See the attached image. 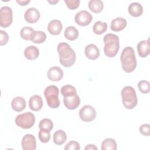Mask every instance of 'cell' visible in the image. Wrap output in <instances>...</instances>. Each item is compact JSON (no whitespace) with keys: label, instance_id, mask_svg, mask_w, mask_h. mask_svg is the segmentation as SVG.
Masks as SVG:
<instances>
[{"label":"cell","instance_id":"29","mask_svg":"<svg viewBox=\"0 0 150 150\" xmlns=\"http://www.w3.org/2000/svg\"><path fill=\"white\" fill-rule=\"evenodd\" d=\"M34 31L35 30L31 27H29V26L23 27L21 30V32H20L21 37L26 40H30L31 36Z\"/></svg>","mask_w":150,"mask_h":150},{"label":"cell","instance_id":"31","mask_svg":"<svg viewBox=\"0 0 150 150\" xmlns=\"http://www.w3.org/2000/svg\"><path fill=\"white\" fill-rule=\"evenodd\" d=\"M38 137L40 142H42V143H46L50 140V131L47 129H41L39 130Z\"/></svg>","mask_w":150,"mask_h":150},{"label":"cell","instance_id":"9","mask_svg":"<svg viewBox=\"0 0 150 150\" xmlns=\"http://www.w3.org/2000/svg\"><path fill=\"white\" fill-rule=\"evenodd\" d=\"M93 16L88 11L82 10L77 13L75 16L74 21L76 23L81 26L88 25L92 21Z\"/></svg>","mask_w":150,"mask_h":150},{"label":"cell","instance_id":"19","mask_svg":"<svg viewBox=\"0 0 150 150\" xmlns=\"http://www.w3.org/2000/svg\"><path fill=\"white\" fill-rule=\"evenodd\" d=\"M26 105L25 100L22 97H15L11 102L12 109L16 112H21L25 110Z\"/></svg>","mask_w":150,"mask_h":150},{"label":"cell","instance_id":"38","mask_svg":"<svg viewBox=\"0 0 150 150\" xmlns=\"http://www.w3.org/2000/svg\"><path fill=\"white\" fill-rule=\"evenodd\" d=\"M84 149H88V150H97V147L95 145L93 144H88L85 148Z\"/></svg>","mask_w":150,"mask_h":150},{"label":"cell","instance_id":"2","mask_svg":"<svg viewBox=\"0 0 150 150\" xmlns=\"http://www.w3.org/2000/svg\"><path fill=\"white\" fill-rule=\"evenodd\" d=\"M121 66L123 70L127 73L132 72L137 67V59L132 47H125L120 56Z\"/></svg>","mask_w":150,"mask_h":150},{"label":"cell","instance_id":"18","mask_svg":"<svg viewBox=\"0 0 150 150\" xmlns=\"http://www.w3.org/2000/svg\"><path fill=\"white\" fill-rule=\"evenodd\" d=\"M138 54L141 57H146L150 53L149 40L140 41L137 45Z\"/></svg>","mask_w":150,"mask_h":150},{"label":"cell","instance_id":"22","mask_svg":"<svg viewBox=\"0 0 150 150\" xmlns=\"http://www.w3.org/2000/svg\"><path fill=\"white\" fill-rule=\"evenodd\" d=\"M46 39L45 33L41 30H35L30 38V40L34 43H42Z\"/></svg>","mask_w":150,"mask_h":150},{"label":"cell","instance_id":"35","mask_svg":"<svg viewBox=\"0 0 150 150\" xmlns=\"http://www.w3.org/2000/svg\"><path fill=\"white\" fill-rule=\"evenodd\" d=\"M139 132L144 136H149L150 135V125L148 124H144L139 127Z\"/></svg>","mask_w":150,"mask_h":150},{"label":"cell","instance_id":"39","mask_svg":"<svg viewBox=\"0 0 150 150\" xmlns=\"http://www.w3.org/2000/svg\"><path fill=\"white\" fill-rule=\"evenodd\" d=\"M47 2H48L49 3H50V4H52V5H54L55 4L57 3V2H59V1H58V0H57V1L54 0V1H47Z\"/></svg>","mask_w":150,"mask_h":150},{"label":"cell","instance_id":"6","mask_svg":"<svg viewBox=\"0 0 150 150\" xmlns=\"http://www.w3.org/2000/svg\"><path fill=\"white\" fill-rule=\"evenodd\" d=\"M35 122V115L30 112H26L18 115L15 118L16 125L23 129L32 128Z\"/></svg>","mask_w":150,"mask_h":150},{"label":"cell","instance_id":"20","mask_svg":"<svg viewBox=\"0 0 150 150\" xmlns=\"http://www.w3.org/2000/svg\"><path fill=\"white\" fill-rule=\"evenodd\" d=\"M39 55V50L38 48L35 46H29L25 49L24 56L29 60H33L37 59Z\"/></svg>","mask_w":150,"mask_h":150},{"label":"cell","instance_id":"5","mask_svg":"<svg viewBox=\"0 0 150 150\" xmlns=\"http://www.w3.org/2000/svg\"><path fill=\"white\" fill-rule=\"evenodd\" d=\"M59 88L54 85L47 86L45 91L44 95L46 97L48 106L52 108H57L60 105V100L59 98Z\"/></svg>","mask_w":150,"mask_h":150},{"label":"cell","instance_id":"14","mask_svg":"<svg viewBox=\"0 0 150 150\" xmlns=\"http://www.w3.org/2000/svg\"><path fill=\"white\" fill-rule=\"evenodd\" d=\"M86 56L90 60H96L100 56V50L94 44H89L85 48Z\"/></svg>","mask_w":150,"mask_h":150},{"label":"cell","instance_id":"23","mask_svg":"<svg viewBox=\"0 0 150 150\" xmlns=\"http://www.w3.org/2000/svg\"><path fill=\"white\" fill-rule=\"evenodd\" d=\"M88 6L90 11L96 13L101 12L104 8L103 2L101 0H91L88 2Z\"/></svg>","mask_w":150,"mask_h":150},{"label":"cell","instance_id":"33","mask_svg":"<svg viewBox=\"0 0 150 150\" xmlns=\"http://www.w3.org/2000/svg\"><path fill=\"white\" fill-rule=\"evenodd\" d=\"M68 8L71 10H74L77 9L80 5V1L79 0H64Z\"/></svg>","mask_w":150,"mask_h":150},{"label":"cell","instance_id":"13","mask_svg":"<svg viewBox=\"0 0 150 150\" xmlns=\"http://www.w3.org/2000/svg\"><path fill=\"white\" fill-rule=\"evenodd\" d=\"M48 79L53 81H60L63 77V70L57 66L50 67L47 73Z\"/></svg>","mask_w":150,"mask_h":150},{"label":"cell","instance_id":"15","mask_svg":"<svg viewBox=\"0 0 150 150\" xmlns=\"http://www.w3.org/2000/svg\"><path fill=\"white\" fill-rule=\"evenodd\" d=\"M63 28L62 22L59 20L53 19L47 25L48 32L52 35H59Z\"/></svg>","mask_w":150,"mask_h":150},{"label":"cell","instance_id":"27","mask_svg":"<svg viewBox=\"0 0 150 150\" xmlns=\"http://www.w3.org/2000/svg\"><path fill=\"white\" fill-rule=\"evenodd\" d=\"M107 29V24L106 22L97 21L93 27V32L96 35H101Z\"/></svg>","mask_w":150,"mask_h":150},{"label":"cell","instance_id":"32","mask_svg":"<svg viewBox=\"0 0 150 150\" xmlns=\"http://www.w3.org/2000/svg\"><path fill=\"white\" fill-rule=\"evenodd\" d=\"M138 87L140 92L143 94L148 93L150 91L149 82L146 80H141L138 83Z\"/></svg>","mask_w":150,"mask_h":150},{"label":"cell","instance_id":"25","mask_svg":"<svg viewBox=\"0 0 150 150\" xmlns=\"http://www.w3.org/2000/svg\"><path fill=\"white\" fill-rule=\"evenodd\" d=\"M64 35L69 40H74L79 36V31L74 26H68L64 30Z\"/></svg>","mask_w":150,"mask_h":150},{"label":"cell","instance_id":"21","mask_svg":"<svg viewBox=\"0 0 150 150\" xmlns=\"http://www.w3.org/2000/svg\"><path fill=\"white\" fill-rule=\"evenodd\" d=\"M129 13L134 17L140 16L143 12L142 6L138 2L131 3L128 6Z\"/></svg>","mask_w":150,"mask_h":150},{"label":"cell","instance_id":"16","mask_svg":"<svg viewBox=\"0 0 150 150\" xmlns=\"http://www.w3.org/2000/svg\"><path fill=\"white\" fill-rule=\"evenodd\" d=\"M43 100L39 95H33L29 101V106L30 110L34 111H38L42 109L43 107Z\"/></svg>","mask_w":150,"mask_h":150},{"label":"cell","instance_id":"17","mask_svg":"<svg viewBox=\"0 0 150 150\" xmlns=\"http://www.w3.org/2000/svg\"><path fill=\"white\" fill-rule=\"evenodd\" d=\"M127 22L123 18H116L114 19L110 25V28L112 31L119 32L123 30L127 26Z\"/></svg>","mask_w":150,"mask_h":150},{"label":"cell","instance_id":"8","mask_svg":"<svg viewBox=\"0 0 150 150\" xmlns=\"http://www.w3.org/2000/svg\"><path fill=\"white\" fill-rule=\"evenodd\" d=\"M96 111L90 105L83 106L79 111V116L81 120L84 122H91L96 117Z\"/></svg>","mask_w":150,"mask_h":150},{"label":"cell","instance_id":"4","mask_svg":"<svg viewBox=\"0 0 150 150\" xmlns=\"http://www.w3.org/2000/svg\"><path fill=\"white\" fill-rule=\"evenodd\" d=\"M122 104L127 109H132L138 103V99L135 89L131 86L124 87L121 92Z\"/></svg>","mask_w":150,"mask_h":150},{"label":"cell","instance_id":"11","mask_svg":"<svg viewBox=\"0 0 150 150\" xmlns=\"http://www.w3.org/2000/svg\"><path fill=\"white\" fill-rule=\"evenodd\" d=\"M63 103L64 106L69 110H73L76 109L80 104L79 96L76 94L72 96L64 97Z\"/></svg>","mask_w":150,"mask_h":150},{"label":"cell","instance_id":"24","mask_svg":"<svg viewBox=\"0 0 150 150\" xmlns=\"http://www.w3.org/2000/svg\"><path fill=\"white\" fill-rule=\"evenodd\" d=\"M66 134L63 130H57L53 134V142L56 145H62L66 142Z\"/></svg>","mask_w":150,"mask_h":150},{"label":"cell","instance_id":"7","mask_svg":"<svg viewBox=\"0 0 150 150\" xmlns=\"http://www.w3.org/2000/svg\"><path fill=\"white\" fill-rule=\"evenodd\" d=\"M13 21L12 9L9 6H3L0 10V26L2 28L9 26Z\"/></svg>","mask_w":150,"mask_h":150},{"label":"cell","instance_id":"30","mask_svg":"<svg viewBox=\"0 0 150 150\" xmlns=\"http://www.w3.org/2000/svg\"><path fill=\"white\" fill-rule=\"evenodd\" d=\"M39 128L40 129H47L48 131H52L53 128V124L51 120L49 118L42 119L39 124Z\"/></svg>","mask_w":150,"mask_h":150},{"label":"cell","instance_id":"1","mask_svg":"<svg viewBox=\"0 0 150 150\" xmlns=\"http://www.w3.org/2000/svg\"><path fill=\"white\" fill-rule=\"evenodd\" d=\"M60 64L65 67H71L75 63L76 56L74 50L66 42L59 43L57 47Z\"/></svg>","mask_w":150,"mask_h":150},{"label":"cell","instance_id":"3","mask_svg":"<svg viewBox=\"0 0 150 150\" xmlns=\"http://www.w3.org/2000/svg\"><path fill=\"white\" fill-rule=\"evenodd\" d=\"M104 52L108 57H115L120 49V40L117 35L108 33L104 36Z\"/></svg>","mask_w":150,"mask_h":150},{"label":"cell","instance_id":"37","mask_svg":"<svg viewBox=\"0 0 150 150\" xmlns=\"http://www.w3.org/2000/svg\"><path fill=\"white\" fill-rule=\"evenodd\" d=\"M30 2V0H25V1L16 0V2H17L19 5H20L21 6H26V5H27Z\"/></svg>","mask_w":150,"mask_h":150},{"label":"cell","instance_id":"12","mask_svg":"<svg viewBox=\"0 0 150 150\" xmlns=\"http://www.w3.org/2000/svg\"><path fill=\"white\" fill-rule=\"evenodd\" d=\"M40 17V12L35 8H30L28 9L24 15L25 21L29 23H36L39 19Z\"/></svg>","mask_w":150,"mask_h":150},{"label":"cell","instance_id":"28","mask_svg":"<svg viewBox=\"0 0 150 150\" xmlns=\"http://www.w3.org/2000/svg\"><path fill=\"white\" fill-rule=\"evenodd\" d=\"M61 94L63 97L72 96L77 94L76 88L69 84L63 86L61 88Z\"/></svg>","mask_w":150,"mask_h":150},{"label":"cell","instance_id":"34","mask_svg":"<svg viewBox=\"0 0 150 150\" xmlns=\"http://www.w3.org/2000/svg\"><path fill=\"white\" fill-rule=\"evenodd\" d=\"M80 146L79 144L75 141H69L64 146L65 150H79Z\"/></svg>","mask_w":150,"mask_h":150},{"label":"cell","instance_id":"26","mask_svg":"<svg viewBox=\"0 0 150 150\" xmlns=\"http://www.w3.org/2000/svg\"><path fill=\"white\" fill-rule=\"evenodd\" d=\"M117 148V143L115 139L112 138H106L101 144L102 150H116Z\"/></svg>","mask_w":150,"mask_h":150},{"label":"cell","instance_id":"36","mask_svg":"<svg viewBox=\"0 0 150 150\" xmlns=\"http://www.w3.org/2000/svg\"><path fill=\"white\" fill-rule=\"evenodd\" d=\"M0 45L1 46H4L5 45L9 40V36L8 33L2 30H0Z\"/></svg>","mask_w":150,"mask_h":150},{"label":"cell","instance_id":"10","mask_svg":"<svg viewBox=\"0 0 150 150\" xmlns=\"http://www.w3.org/2000/svg\"><path fill=\"white\" fill-rule=\"evenodd\" d=\"M21 145L23 150H35L36 141L32 134H26L22 138Z\"/></svg>","mask_w":150,"mask_h":150}]
</instances>
